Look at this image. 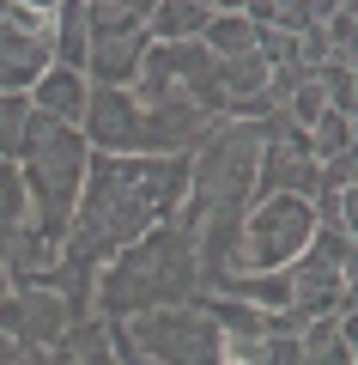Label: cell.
<instances>
[{"label": "cell", "mask_w": 358, "mask_h": 365, "mask_svg": "<svg viewBox=\"0 0 358 365\" xmlns=\"http://www.w3.org/2000/svg\"><path fill=\"white\" fill-rule=\"evenodd\" d=\"M182 195H189V158H103V153H91L73 220H67V237H61V256H73L79 268L98 274L134 237L177 220Z\"/></svg>", "instance_id": "obj_1"}, {"label": "cell", "mask_w": 358, "mask_h": 365, "mask_svg": "<svg viewBox=\"0 0 358 365\" xmlns=\"http://www.w3.org/2000/svg\"><path fill=\"white\" fill-rule=\"evenodd\" d=\"M201 292V268H194V237L182 220L152 225L146 237H134L122 256H110L98 268L91 287V317L103 323H128V317L164 311V304H189Z\"/></svg>", "instance_id": "obj_2"}, {"label": "cell", "mask_w": 358, "mask_h": 365, "mask_svg": "<svg viewBox=\"0 0 358 365\" xmlns=\"http://www.w3.org/2000/svg\"><path fill=\"white\" fill-rule=\"evenodd\" d=\"M13 165H19L25 195H31V232L61 244L67 220H73V201H79V182H85V165H91V146L79 140V128H61V122L31 110L25 146H19Z\"/></svg>", "instance_id": "obj_3"}, {"label": "cell", "mask_w": 358, "mask_h": 365, "mask_svg": "<svg viewBox=\"0 0 358 365\" xmlns=\"http://www.w3.org/2000/svg\"><path fill=\"white\" fill-rule=\"evenodd\" d=\"M316 237V213L304 195H261L237 225V268L231 274H285Z\"/></svg>", "instance_id": "obj_4"}, {"label": "cell", "mask_w": 358, "mask_h": 365, "mask_svg": "<svg viewBox=\"0 0 358 365\" xmlns=\"http://www.w3.org/2000/svg\"><path fill=\"white\" fill-rule=\"evenodd\" d=\"M146 13H152V0H85V31H91L85 86H110V91L134 86L140 55L152 49Z\"/></svg>", "instance_id": "obj_5"}, {"label": "cell", "mask_w": 358, "mask_h": 365, "mask_svg": "<svg viewBox=\"0 0 358 365\" xmlns=\"http://www.w3.org/2000/svg\"><path fill=\"white\" fill-rule=\"evenodd\" d=\"M134 347L146 353L152 365H219L225 359V335L213 329V317L201 311V292L189 304H164V311H146L115 323Z\"/></svg>", "instance_id": "obj_6"}, {"label": "cell", "mask_w": 358, "mask_h": 365, "mask_svg": "<svg viewBox=\"0 0 358 365\" xmlns=\"http://www.w3.org/2000/svg\"><path fill=\"white\" fill-rule=\"evenodd\" d=\"M79 140L103 158H140V110H134V98L128 91H110V86H91Z\"/></svg>", "instance_id": "obj_7"}, {"label": "cell", "mask_w": 358, "mask_h": 365, "mask_svg": "<svg viewBox=\"0 0 358 365\" xmlns=\"http://www.w3.org/2000/svg\"><path fill=\"white\" fill-rule=\"evenodd\" d=\"M73 323H85V317L67 311L61 292H19V353H25V359L49 353Z\"/></svg>", "instance_id": "obj_8"}, {"label": "cell", "mask_w": 358, "mask_h": 365, "mask_svg": "<svg viewBox=\"0 0 358 365\" xmlns=\"http://www.w3.org/2000/svg\"><path fill=\"white\" fill-rule=\"evenodd\" d=\"M85 98H91L85 73H67V67H49V73L31 86V110L49 116V122H61V128H79V122H85Z\"/></svg>", "instance_id": "obj_9"}, {"label": "cell", "mask_w": 358, "mask_h": 365, "mask_svg": "<svg viewBox=\"0 0 358 365\" xmlns=\"http://www.w3.org/2000/svg\"><path fill=\"white\" fill-rule=\"evenodd\" d=\"M213 25V0H152L146 13V37L177 49V43H201Z\"/></svg>", "instance_id": "obj_10"}, {"label": "cell", "mask_w": 358, "mask_h": 365, "mask_svg": "<svg viewBox=\"0 0 358 365\" xmlns=\"http://www.w3.org/2000/svg\"><path fill=\"white\" fill-rule=\"evenodd\" d=\"M37 365H115L110 323H103V317H85V323H73L49 353H37Z\"/></svg>", "instance_id": "obj_11"}, {"label": "cell", "mask_w": 358, "mask_h": 365, "mask_svg": "<svg viewBox=\"0 0 358 365\" xmlns=\"http://www.w3.org/2000/svg\"><path fill=\"white\" fill-rule=\"evenodd\" d=\"M91 31H85V0H55V25H49V61L67 73H85Z\"/></svg>", "instance_id": "obj_12"}, {"label": "cell", "mask_w": 358, "mask_h": 365, "mask_svg": "<svg viewBox=\"0 0 358 365\" xmlns=\"http://www.w3.org/2000/svg\"><path fill=\"white\" fill-rule=\"evenodd\" d=\"M201 49L213 55V61H237V55H256V25L243 19V6H225V0H213V25H206Z\"/></svg>", "instance_id": "obj_13"}, {"label": "cell", "mask_w": 358, "mask_h": 365, "mask_svg": "<svg viewBox=\"0 0 358 365\" xmlns=\"http://www.w3.org/2000/svg\"><path fill=\"white\" fill-rule=\"evenodd\" d=\"M31 225V195H25V177H19L13 158H0V262L13 256V244L25 237Z\"/></svg>", "instance_id": "obj_14"}, {"label": "cell", "mask_w": 358, "mask_h": 365, "mask_svg": "<svg viewBox=\"0 0 358 365\" xmlns=\"http://www.w3.org/2000/svg\"><path fill=\"white\" fill-rule=\"evenodd\" d=\"M316 91H322V104H328V116H352L358 110V67H346V61H328V67H316Z\"/></svg>", "instance_id": "obj_15"}, {"label": "cell", "mask_w": 358, "mask_h": 365, "mask_svg": "<svg viewBox=\"0 0 358 365\" xmlns=\"http://www.w3.org/2000/svg\"><path fill=\"white\" fill-rule=\"evenodd\" d=\"M358 6H346V0H328V13H322V43H328V61H346V67H358L352 61V37H358Z\"/></svg>", "instance_id": "obj_16"}, {"label": "cell", "mask_w": 358, "mask_h": 365, "mask_svg": "<svg viewBox=\"0 0 358 365\" xmlns=\"http://www.w3.org/2000/svg\"><path fill=\"white\" fill-rule=\"evenodd\" d=\"M352 146H358V122H352V116H322L316 128H310V158H316V165L346 158Z\"/></svg>", "instance_id": "obj_17"}, {"label": "cell", "mask_w": 358, "mask_h": 365, "mask_svg": "<svg viewBox=\"0 0 358 365\" xmlns=\"http://www.w3.org/2000/svg\"><path fill=\"white\" fill-rule=\"evenodd\" d=\"M304 256L322 262V268H334V274H352V232H322L316 225V237H310Z\"/></svg>", "instance_id": "obj_18"}, {"label": "cell", "mask_w": 358, "mask_h": 365, "mask_svg": "<svg viewBox=\"0 0 358 365\" xmlns=\"http://www.w3.org/2000/svg\"><path fill=\"white\" fill-rule=\"evenodd\" d=\"M31 128V98H0V158H19Z\"/></svg>", "instance_id": "obj_19"}, {"label": "cell", "mask_w": 358, "mask_h": 365, "mask_svg": "<svg viewBox=\"0 0 358 365\" xmlns=\"http://www.w3.org/2000/svg\"><path fill=\"white\" fill-rule=\"evenodd\" d=\"M298 359H304L298 335H268L261 341V365H298Z\"/></svg>", "instance_id": "obj_20"}, {"label": "cell", "mask_w": 358, "mask_h": 365, "mask_svg": "<svg viewBox=\"0 0 358 365\" xmlns=\"http://www.w3.org/2000/svg\"><path fill=\"white\" fill-rule=\"evenodd\" d=\"M298 365H352V341H334V347H322V353H304Z\"/></svg>", "instance_id": "obj_21"}, {"label": "cell", "mask_w": 358, "mask_h": 365, "mask_svg": "<svg viewBox=\"0 0 358 365\" xmlns=\"http://www.w3.org/2000/svg\"><path fill=\"white\" fill-rule=\"evenodd\" d=\"M19 359H25V353H19V341H6V335H0V365H19Z\"/></svg>", "instance_id": "obj_22"}, {"label": "cell", "mask_w": 358, "mask_h": 365, "mask_svg": "<svg viewBox=\"0 0 358 365\" xmlns=\"http://www.w3.org/2000/svg\"><path fill=\"white\" fill-rule=\"evenodd\" d=\"M6 292H13V274H6V262H0V299H6Z\"/></svg>", "instance_id": "obj_23"}]
</instances>
